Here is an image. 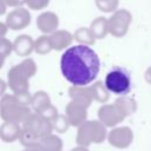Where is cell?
<instances>
[{
	"instance_id": "obj_2",
	"label": "cell",
	"mask_w": 151,
	"mask_h": 151,
	"mask_svg": "<svg viewBox=\"0 0 151 151\" xmlns=\"http://www.w3.org/2000/svg\"><path fill=\"white\" fill-rule=\"evenodd\" d=\"M37 65L32 58L24 59L20 64L14 65L7 73V85L9 88L17 93L28 92L29 79L35 74Z\"/></svg>"
},
{
	"instance_id": "obj_12",
	"label": "cell",
	"mask_w": 151,
	"mask_h": 151,
	"mask_svg": "<svg viewBox=\"0 0 151 151\" xmlns=\"http://www.w3.org/2000/svg\"><path fill=\"white\" fill-rule=\"evenodd\" d=\"M87 107L76 103V101H71L67 106H66V114H67V119L71 124L73 125H83L86 120V116H87Z\"/></svg>"
},
{
	"instance_id": "obj_11",
	"label": "cell",
	"mask_w": 151,
	"mask_h": 151,
	"mask_svg": "<svg viewBox=\"0 0 151 151\" xmlns=\"http://www.w3.org/2000/svg\"><path fill=\"white\" fill-rule=\"evenodd\" d=\"M68 94L72 101H76L85 107H88L93 100L91 86H71L68 88Z\"/></svg>"
},
{
	"instance_id": "obj_6",
	"label": "cell",
	"mask_w": 151,
	"mask_h": 151,
	"mask_svg": "<svg viewBox=\"0 0 151 151\" xmlns=\"http://www.w3.org/2000/svg\"><path fill=\"white\" fill-rule=\"evenodd\" d=\"M109 33L114 38H123L129 32L130 25L132 22V14L125 8L117 9L107 19Z\"/></svg>"
},
{
	"instance_id": "obj_24",
	"label": "cell",
	"mask_w": 151,
	"mask_h": 151,
	"mask_svg": "<svg viewBox=\"0 0 151 151\" xmlns=\"http://www.w3.org/2000/svg\"><path fill=\"white\" fill-rule=\"evenodd\" d=\"M54 123H55V129L63 131L65 129H67V123H68V119L64 116H58L55 119H54Z\"/></svg>"
},
{
	"instance_id": "obj_3",
	"label": "cell",
	"mask_w": 151,
	"mask_h": 151,
	"mask_svg": "<svg viewBox=\"0 0 151 151\" xmlns=\"http://www.w3.org/2000/svg\"><path fill=\"white\" fill-rule=\"evenodd\" d=\"M104 84L110 93L117 94L119 97L126 96L132 87V81L130 73L123 67H113L105 76Z\"/></svg>"
},
{
	"instance_id": "obj_17",
	"label": "cell",
	"mask_w": 151,
	"mask_h": 151,
	"mask_svg": "<svg viewBox=\"0 0 151 151\" xmlns=\"http://www.w3.org/2000/svg\"><path fill=\"white\" fill-rule=\"evenodd\" d=\"M74 40H77L80 45H86V46H92L96 42V38L93 33L91 32L90 27H79L74 31L73 33Z\"/></svg>"
},
{
	"instance_id": "obj_4",
	"label": "cell",
	"mask_w": 151,
	"mask_h": 151,
	"mask_svg": "<svg viewBox=\"0 0 151 151\" xmlns=\"http://www.w3.org/2000/svg\"><path fill=\"white\" fill-rule=\"evenodd\" d=\"M0 114L8 123H17L26 120L29 114V109L15 98V96L5 94L0 100Z\"/></svg>"
},
{
	"instance_id": "obj_21",
	"label": "cell",
	"mask_w": 151,
	"mask_h": 151,
	"mask_svg": "<svg viewBox=\"0 0 151 151\" xmlns=\"http://www.w3.org/2000/svg\"><path fill=\"white\" fill-rule=\"evenodd\" d=\"M96 6L104 13H113L118 9L119 0H94Z\"/></svg>"
},
{
	"instance_id": "obj_5",
	"label": "cell",
	"mask_w": 151,
	"mask_h": 151,
	"mask_svg": "<svg viewBox=\"0 0 151 151\" xmlns=\"http://www.w3.org/2000/svg\"><path fill=\"white\" fill-rule=\"evenodd\" d=\"M106 138V126L101 124L99 120H90L85 122L78 133V142L87 145L92 142L100 143Z\"/></svg>"
},
{
	"instance_id": "obj_26",
	"label": "cell",
	"mask_w": 151,
	"mask_h": 151,
	"mask_svg": "<svg viewBox=\"0 0 151 151\" xmlns=\"http://www.w3.org/2000/svg\"><path fill=\"white\" fill-rule=\"evenodd\" d=\"M7 31H8V27H7L6 22H1V21H0V39L5 38Z\"/></svg>"
},
{
	"instance_id": "obj_7",
	"label": "cell",
	"mask_w": 151,
	"mask_h": 151,
	"mask_svg": "<svg viewBox=\"0 0 151 151\" xmlns=\"http://www.w3.org/2000/svg\"><path fill=\"white\" fill-rule=\"evenodd\" d=\"M98 118L101 124L106 127H114L119 123H122L126 117L119 110V107L113 104H104L98 110Z\"/></svg>"
},
{
	"instance_id": "obj_1",
	"label": "cell",
	"mask_w": 151,
	"mask_h": 151,
	"mask_svg": "<svg viewBox=\"0 0 151 151\" xmlns=\"http://www.w3.org/2000/svg\"><path fill=\"white\" fill-rule=\"evenodd\" d=\"M60 70L72 86H87L99 74L100 59L90 46L74 45L66 48L61 54Z\"/></svg>"
},
{
	"instance_id": "obj_22",
	"label": "cell",
	"mask_w": 151,
	"mask_h": 151,
	"mask_svg": "<svg viewBox=\"0 0 151 151\" xmlns=\"http://www.w3.org/2000/svg\"><path fill=\"white\" fill-rule=\"evenodd\" d=\"M12 51H13V42L6 38L0 39V55L6 58L12 53Z\"/></svg>"
},
{
	"instance_id": "obj_15",
	"label": "cell",
	"mask_w": 151,
	"mask_h": 151,
	"mask_svg": "<svg viewBox=\"0 0 151 151\" xmlns=\"http://www.w3.org/2000/svg\"><path fill=\"white\" fill-rule=\"evenodd\" d=\"M90 29L93 33L96 39H104L109 34V22L105 17H97L92 20Z\"/></svg>"
},
{
	"instance_id": "obj_25",
	"label": "cell",
	"mask_w": 151,
	"mask_h": 151,
	"mask_svg": "<svg viewBox=\"0 0 151 151\" xmlns=\"http://www.w3.org/2000/svg\"><path fill=\"white\" fill-rule=\"evenodd\" d=\"M6 5L9 6V7H22V5L26 4V0H5Z\"/></svg>"
},
{
	"instance_id": "obj_27",
	"label": "cell",
	"mask_w": 151,
	"mask_h": 151,
	"mask_svg": "<svg viewBox=\"0 0 151 151\" xmlns=\"http://www.w3.org/2000/svg\"><path fill=\"white\" fill-rule=\"evenodd\" d=\"M144 79H145V81H146L147 84L151 85V66L145 71V73H144Z\"/></svg>"
},
{
	"instance_id": "obj_29",
	"label": "cell",
	"mask_w": 151,
	"mask_h": 151,
	"mask_svg": "<svg viewBox=\"0 0 151 151\" xmlns=\"http://www.w3.org/2000/svg\"><path fill=\"white\" fill-rule=\"evenodd\" d=\"M6 87H7V84H6L2 79H0V96H2V94L5 93Z\"/></svg>"
},
{
	"instance_id": "obj_30",
	"label": "cell",
	"mask_w": 151,
	"mask_h": 151,
	"mask_svg": "<svg viewBox=\"0 0 151 151\" xmlns=\"http://www.w3.org/2000/svg\"><path fill=\"white\" fill-rule=\"evenodd\" d=\"M4 63H5V58L0 55V70H1V67L4 66Z\"/></svg>"
},
{
	"instance_id": "obj_10",
	"label": "cell",
	"mask_w": 151,
	"mask_h": 151,
	"mask_svg": "<svg viewBox=\"0 0 151 151\" xmlns=\"http://www.w3.org/2000/svg\"><path fill=\"white\" fill-rule=\"evenodd\" d=\"M59 26V18L54 12L47 11V12H42L41 14L38 15L37 18V27L40 32H42L44 34H48V33H53L57 31Z\"/></svg>"
},
{
	"instance_id": "obj_20",
	"label": "cell",
	"mask_w": 151,
	"mask_h": 151,
	"mask_svg": "<svg viewBox=\"0 0 151 151\" xmlns=\"http://www.w3.org/2000/svg\"><path fill=\"white\" fill-rule=\"evenodd\" d=\"M52 45H51V40H50V35L42 34L40 37H38V39L34 40V52L38 54H47L52 51Z\"/></svg>"
},
{
	"instance_id": "obj_16",
	"label": "cell",
	"mask_w": 151,
	"mask_h": 151,
	"mask_svg": "<svg viewBox=\"0 0 151 151\" xmlns=\"http://www.w3.org/2000/svg\"><path fill=\"white\" fill-rule=\"evenodd\" d=\"M114 104L119 107V110L124 113L125 117H129V116L133 114L137 111V107H138L137 106V101L132 97H129V96L118 97L114 100Z\"/></svg>"
},
{
	"instance_id": "obj_23",
	"label": "cell",
	"mask_w": 151,
	"mask_h": 151,
	"mask_svg": "<svg viewBox=\"0 0 151 151\" xmlns=\"http://www.w3.org/2000/svg\"><path fill=\"white\" fill-rule=\"evenodd\" d=\"M50 4V0H26V5L28 6L29 9L38 11L47 7Z\"/></svg>"
},
{
	"instance_id": "obj_28",
	"label": "cell",
	"mask_w": 151,
	"mask_h": 151,
	"mask_svg": "<svg viewBox=\"0 0 151 151\" xmlns=\"http://www.w3.org/2000/svg\"><path fill=\"white\" fill-rule=\"evenodd\" d=\"M6 8H7V5H6L5 0H0V15L6 13Z\"/></svg>"
},
{
	"instance_id": "obj_9",
	"label": "cell",
	"mask_w": 151,
	"mask_h": 151,
	"mask_svg": "<svg viewBox=\"0 0 151 151\" xmlns=\"http://www.w3.org/2000/svg\"><path fill=\"white\" fill-rule=\"evenodd\" d=\"M5 22L9 29H13V31L24 29L31 24V13L27 8H24V7L14 8L7 14Z\"/></svg>"
},
{
	"instance_id": "obj_14",
	"label": "cell",
	"mask_w": 151,
	"mask_h": 151,
	"mask_svg": "<svg viewBox=\"0 0 151 151\" xmlns=\"http://www.w3.org/2000/svg\"><path fill=\"white\" fill-rule=\"evenodd\" d=\"M13 51L19 57H28L34 51V40L28 34H21L13 41Z\"/></svg>"
},
{
	"instance_id": "obj_19",
	"label": "cell",
	"mask_w": 151,
	"mask_h": 151,
	"mask_svg": "<svg viewBox=\"0 0 151 151\" xmlns=\"http://www.w3.org/2000/svg\"><path fill=\"white\" fill-rule=\"evenodd\" d=\"M91 90H92V94H93V99L99 101V103H106L110 99V92L106 88L104 81H94L93 85H91Z\"/></svg>"
},
{
	"instance_id": "obj_8",
	"label": "cell",
	"mask_w": 151,
	"mask_h": 151,
	"mask_svg": "<svg viewBox=\"0 0 151 151\" xmlns=\"http://www.w3.org/2000/svg\"><path fill=\"white\" fill-rule=\"evenodd\" d=\"M107 138L112 146L117 149H126L133 142V131L129 126L113 127L110 131Z\"/></svg>"
},
{
	"instance_id": "obj_13",
	"label": "cell",
	"mask_w": 151,
	"mask_h": 151,
	"mask_svg": "<svg viewBox=\"0 0 151 151\" xmlns=\"http://www.w3.org/2000/svg\"><path fill=\"white\" fill-rule=\"evenodd\" d=\"M50 40L53 50L61 51V50H65L66 47L68 48V46L72 44L74 38H73V34L66 29H57L50 35Z\"/></svg>"
},
{
	"instance_id": "obj_18",
	"label": "cell",
	"mask_w": 151,
	"mask_h": 151,
	"mask_svg": "<svg viewBox=\"0 0 151 151\" xmlns=\"http://www.w3.org/2000/svg\"><path fill=\"white\" fill-rule=\"evenodd\" d=\"M51 105L50 97L44 91H38L32 96V106L33 109L40 114L44 110H46Z\"/></svg>"
}]
</instances>
